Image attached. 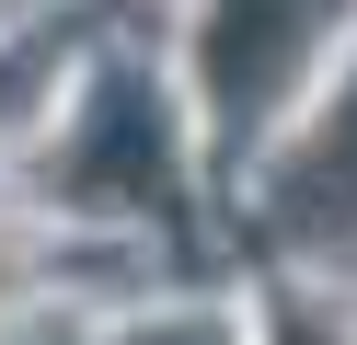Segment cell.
<instances>
[{
  "label": "cell",
  "mask_w": 357,
  "mask_h": 345,
  "mask_svg": "<svg viewBox=\"0 0 357 345\" xmlns=\"http://www.w3.org/2000/svg\"><path fill=\"white\" fill-rule=\"evenodd\" d=\"M35 288H47V242L0 219V322H12V311H35Z\"/></svg>",
  "instance_id": "obj_1"
}]
</instances>
